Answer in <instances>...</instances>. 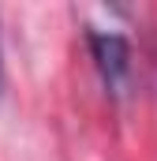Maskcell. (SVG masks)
I'll use <instances>...</instances> for the list:
<instances>
[{
    "label": "cell",
    "instance_id": "6da1fadb",
    "mask_svg": "<svg viewBox=\"0 0 157 161\" xmlns=\"http://www.w3.org/2000/svg\"><path fill=\"white\" fill-rule=\"evenodd\" d=\"M86 45H90V56H94V68L101 82L112 90V94H123L127 86V71H131V45L123 34H112V30H86Z\"/></svg>",
    "mask_w": 157,
    "mask_h": 161
},
{
    "label": "cell",
    "instance_id": "7a4b0ae2",
    "mask_svg": "<svg viewBox=\"0 0 157 161\" xmlns=\"http://www.w3.org/2000/svg\"><path fill=\"white\" fill-rule=\"evenodd\" d=\"M0 86H4V53H0Z\"/></svg>",
    "mask_w": 157,
    "mask_h": 161
}]
</instances>
